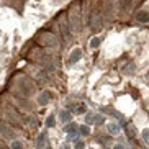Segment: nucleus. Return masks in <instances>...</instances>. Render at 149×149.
<instances>
[{"label":"nucleus","mask_w":149,"mask_h":149,"mask_svg":"<svg viewBox=\"0 0 149 149\" xmlns=\"http://www.w3.org/2000/svg\"><path fill=\"white\" fill-rule=\"evenodd\" d=\"M54 123H56V118H54L53 115H51V116H49V118L46 120V125H48V126L51 128V126H54Z\"/></svg>","instance_id":"nucleus-14"},{"label":"nucleus","mask_w":149,"mask_h":149,"mask_svg":"<svg viewBox=\"0 0 149 149\" xmlns=\"http://www.w3.org/2000/svg\"><path fill=\"white\" fill-rule=\"evenodd\" d=\"M113 149H125V148L121 144H116V146H113Z\"/></svg>","instance_id":"nucleus-20"},{"label":"nucleus","mask_w":149,"mask_h":149,"mask_svg":"<svg viewBox=\"0 0 149 149\" xmlns=\"http://www.w3.org/2000/svg\"><path fill=\"white\" fill-rule=\"evenodd\" d=\"M108 131L111 133V134H116V133H120V126L116 125V123H110L108 125Z\"/></svg>","instance_id":"nucleus-6"},{"label":"nucleus","mask_w":149,"mask_h":149,"mask_svg":"<svg viewBox=\"0 0 149 149\" xmlns=\"http://www.w3.org/2000/svg\"><path fill=\"white\" fill-rule=\"evenodd\" d=\"M10 148H12V149H23V144H22V141L13 139V141H12V144H10Z\"/></svg>","instance_id":"nucleus-10"},{"label":"nucleus","mask_w":149,"mask_h":149,"mask_svg":"<svg viewBox=\"0 0 149 149\" xmlns=\"http://www.w3.org/2000/svg\"><path fill=\"white\" fill-rule=\"evenodd\" d=\"M143 138L146 144H149V130H143Z\"/></svg>","instance_id":"nucleus-15"},{"label":"nucleus","mask_w":149,"mask_h":149,"mask_svg":"<svg viewBox=\"0 0 149 149\" xmlns=\"http://www.w3.org/2000/svg\"><path fill=\"white\" fill-rule=\"evenodd\" d=\"M85 148V144H84L82 141H75L74 143V149H84Z\"/></svg>","instance_id":"nucleus-16"},{"label":"nucleus","mask_w":149,"mask_h":149,"mask_svg":"<svg viewBox=\"0 0 149 149\" xmlns=\"http://www.w3.org/2000/svg\"><path fill=\"white\" fill-rule=\"evenodd\" d=\"M46 148V133H41L36 141V149H44Z\"/></svg>","instance_id":"nucleus-3"},{"label":"nucleus","mask_w":149,"mask_h":149,"mask_svg":"<svg viewBox=\"0 0 149 149\" xmlns=\"http://www.w3.org/2000/svg\"><path fill=\"white\" fill-rule=\"evenodd\" d=\"M70 118H72V113H69L67 110H64V111H61V113H59V120H61L62 123H69Z\"/></svg>","instance_id":"nucleus-5"},{"label":"nucleus","mask_w":149,"mask_h":149,"mask_svg":"<svg viewBox=\"0 0 149 149\" xmlns=\"http://www.w3.org/2000/svg\"><path fill=\"white\" fill-rule=\"evenodd\" d=\"M30 125H31V126H35V125H36V126H38V120L31 118V120H30Z\"/></svg>","instance_id":"nucleus-19"},{"label":"nucleus","mask_w":149,"mask_h":149,"mask_svg":"<svg viewBox=\"0 0 149 149\" xmlns=\"http://www.w3.org/2000/svg\"><path fill=\"white\" fill-rule=\"evenodd\" d=\"M49 102H51V93L48 92V90H44V92L40 93V97H38V103H40L41 107L48 105Z\"/></svg>","instance_id":"nucleus-1"},{"label":"nucleus","mask_w":149,"mask_h":149,"mask_svg":"<svg viewBox=\"0 0 149 149\" xmlns=\"http://www.w3.org/2000/svg\"><path fill=\"white\" fill-rule=\"evenodd\" d=\"M85 123H87L88 126H90V125H93V123H95V115H93L92 111H88V115H87V116H85Z\"/></svg>","instance_id":"nucleus-7"},{"label":"nucleus","mask_w":149,"mask_h":149,"mask_svg":"<svg viewBox=\"0 0 149 149\" xmlns=\"http://www.w3.org/2000/svg\"><path fill=\"white\" fill-rule=\"evenodd\" d=\"M82 59V49L80 48H75L74 51H72V54H70V59L69 61L70 62H77V61H80Z\"/></svg>","instance_id":"nucleus-2"},{"label":"nucleus","mask_w":149,"mask_h":149,"mask_svg":"<svg viewBox=\"0 0 149 149\" xmlns=\"http://www.w3.org/2000/svg\"><path fill=\"white\" fill-rule=\"evenodd\" d=\"M103 121H105V118H103V116H97V118H95V123H97V125H102Z\"/></svg>","instance_id":"nucleus-18"},{"label":"nucleus","mask_w":149,"mask_h":149,"mask_svg":"<svg viewBox=\"0 0 149 149\" xmlns=\"http://www.w3.org/2000/svg\"><path fill=\"white\" fill-rule=\"evenodd\" d=\"M125 72H130V74H133V72H134V64H133V62L126 64V67H125Z\"/></svg>","instance_id":"nucleus-13"},{"label":"nucleus","mask_w":149,"mask_h":149,"mask_svg":"<svg viewBox=\"0 0 149 149\" xmlns=\"http://www.w3.org/2000/svg\"><path fill=\"white\" fill-rule=\"evenodd\" d=\"M88 133H90V130H88L87 126H80V134H84V136H87Z\"/></svg>","instance_id":"nucleus-17"},{"label":"nucleus","mask_w":149,"mask_h":149,"mask_svg":"<svg viewBox=\"0 0 149 149\" xmlns=\"http://www.w3.org/2000/svg\"><path fill=\"white\" fill-rule=\"evenodd\" d=\"M64 131H66L67 134H70V133H77L79 131V128H77V125H69V126L64 128Z\"/></svg>","instance_id":"nucleus-9"},{"label":"nucleus","mask_w":149,"mask_h":149,"mask_svg":"<svg viewBox=\"0 0 149 149\" xmlns=\"http://www.w3.org/2000/svg\"><path fill=\"white\" fill-rule=\"evenodd\" d=\"M136 22L148 23L149 22V12H139V13L136 15Z\"/></svg>","instance_id":"nucleus-4"},{"label":"nucleus","mask_w":149,"mask_h":149,"mask_svg":"<svg viewBox=\"0 0 149 149\" xmlns=\"http://www.w3.org/2000/svg\"><path fill=\"white\" fill-rule=\"evenodd\" d=\"M98 25H100V17H98V13H95V15H93L92 23H90V26H92V28H97Z\"/></svg>","instance_id":"nucleus-11"},{"label":"nucleus","mask_w":149,"mask_h":149,"mask_svg":"<svg viewBox=\"0 0 149 149\" xmlns=\"http://www.w3.org/2000/svg\"><path fill=\"white\" fill-rule=\"evenodd\" d=\"M100 46V38H92V41H90V48H98Z\"/></svg>","instance_id":"nucleus-12"},{"label":"nucleus","mask_w":149,"mask_h":149,"mask_svg":"<svg viewBox=\"0 0 149 149\" xmlns=\"http://www.w3.org/2000/svg\"><path fill=\"white\" fill-rule=\"evenodd\" d=\"M0 131L3 133V134L7 136V138H13V136H15L13 130H7V128H5V126H0Z\"/></svg>","instance_id":"nucleus-8"}]
</instances>
